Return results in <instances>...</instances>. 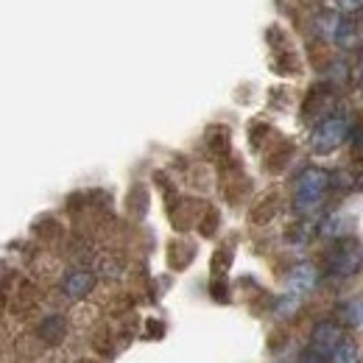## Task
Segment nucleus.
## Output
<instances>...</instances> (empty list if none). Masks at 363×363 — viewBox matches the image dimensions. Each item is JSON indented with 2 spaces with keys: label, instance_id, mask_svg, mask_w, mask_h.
Here are the masks:
<instances>
[{
  "label": "nucleus",
  "instance_id": "nucleus-1",
  "mask_svg": "<svg viewBox=\"0 0 363 363\" xmlns=\"http://www.w3.org/2000/svg\"><path fill=\"white\" fill-rule=\"evenodd\" d=\"M330 190V174L321 168H305L296 179H294V210L299 216H311L321 207V201L327 199Z\"/></svg>",
  "mask_w": 363,
  "mask_h": 363
},
{
  "label": "nucleus",
  "instance_id": "nucleus-2",
  "mask_svg": "<svg viewBox=\"0 0 363 363\" xmlns=\"http://www.w3.org/2000/svg\"><path fill=\"white\" fill-rule=\"evenodd\" d=\"M350 137V121L344 115H324L311 132V151L318 157L333 154Z\"/></svg>",
  "mask_w": 363,
  "mask_h": 363
},
{
  "label": "nucleus",
  "instance_id": "nucleus-3",
  "mask_svg": "<svg viewBox=\"0 0 363 363\" xmlns=\"http://www.w3.org/2000/svg\"><path fill=\"white\" fill-rule=\"evenodd\" d=\"M363 269V243L358 238H341L327 255V272L338 279H350Z\"/></svg>",
  "mask_w": 363,
  "mask_h": 363
},
{
  "label": "nucleus",
  "instance_id": "nucleus-4",
  "mask_svg": "<svg viewBox=\"0 0 363 363\" xmlns=\"http://www.w3.org/2000/svg\"><path fill=\"white\" fill-rule=\"evenodd\" d=\"M59 288H62V294H65L67 299L79 302V299L90 296L92 291H95V274L87 272V269H73V272H67L62 277Z\"/></svg>",
  "mask_w": 363,
  "mask_h": 363
},
{
  "label": "nucleus",
  "instance_id": "nucleus-5",
  "mask_svg": "<svg viewBox=\"0 0 363 363\" xmlns=\"http://www.w3.org/2000/svg\"><path fill=\"white\" fill-rule=\"evenodd\" d=\"M344 338H347V335H344V330H341L335 321H318L313 335H311V347L330 361V355L335 352V347H338Z\"/></svg>",
  "mask_w": 363,
  "mask_h": 363
},
{
  "label": "nucleus",
  "instance_id": "nucleus-6",
  "mask_svg": "<svg viewBox=\"0 0 363 363\" xmlns=\"http://www.w3.org/2000/svg\"><path fill=\"white\" fill-rule=\"evenodd\" d=\"M316 285V272L311 269V266H296L294 272L288 274V288L294 291V294H308L311 288Z\"/></svg>",
  "mask_w": 363,
  "mask_h": 363
},
{
  "label": "nucleus",
  "instance_id": "nucleus-7",
  "mask_svg": "<svg viewBox=\"0 0 363 363\" xmlns=\"http://www.w3.org/2000/svg\"><path fill=\"white\" fill-rule=\"evenodd\" d=\"M65 330H67V324H65V318L62 316H48L40 327H37V335L45 341V344H59L62 338H65Z\"/></svg>",
  "mask_w": 363,
  "mask_h": 363
},
{
  "label": "nucleus",
  "instance_id": "nucleus-8",
  "mask_svg": "<svg viewBox=\"0 0 363 363\" xmlns=\"http://www.w3.org/2000/svg\"><path fill=\"white\" fill-rule=\"evenodd\" d=\"M330 363H358V347H355L350 338H344V341L335 347V352L330 355Z\"/></svg>",
  "mask_w": 363,
  "mask_h": 363
},
{
  "label": "nucleus",
  "instance_id": "nucleus-9",
  "mask_svg": "<svg viewBox=\"0 0 363 363\" xmlns=\"http://www.w3.org/2000/svg\"><path fill=\"white\" fill-rule=\"evenodd\" d=\"M350 135H352V148L363 154V123L361 126H355V129H350Z\"/></svg>",
  "mask_w": 363,
  "mask_h": 363
},
{
  "label": "nucleus",
  "instance_id": "nucleus-10",
  "mask_svg": "<svg viewBox=\"0 0 363 363\" xmlns=\"http://www.w3.org/2000/svg\"><path fill=\"white\" fill-rule=\"evenodd\" d=\"M341 11H361L363 9V0H335Z\"/></svg>",
  "mask_w": 363,
  "mask_h": 363
},
{
  "label": "nucleus",
  "instance_id": "nucleus-11",
  "mask_svg": "<svg viewBox=\"0 0 363 363\" xmlns=\"http://www.w3.org/2000/svg\"><path fill=\"white\" fill-rule=\"evenodd\" d=\"M361 92H363V76H361Z\"/></svg>",
  "mask_w": 363,
  "mask_h": 363
},
{
  "label": "nucleus",
  "instance_id": "nucleus-12",
  "mask_svg": "<svg viewBox=\"0 0 363 363\" xmlns=\"http://www.w3.org/2000/svg\"><path fill=\"white\" fill-rule=\"evenodd\" d=\"M361 11H363V9H361Z\"/></svg>",
  "mask_w": 363,
  "mask_h": 363
}]
</instances>
